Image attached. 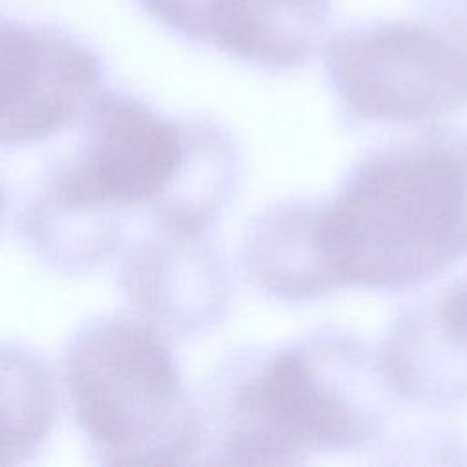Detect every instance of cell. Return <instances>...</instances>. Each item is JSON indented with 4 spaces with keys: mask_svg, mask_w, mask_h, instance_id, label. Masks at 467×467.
Returning <instances> with one entry per match:
<instances>
[{
    "mask_svg": "<svg viewBox=\"0 0 467 467\" xmlns=\"http://www.w3.org/2000/svg\"><path fill=\"white\" fill-rule=\"evenodd\" d=\"M398 401L421 410L467 403V275L405 308L378 347Z\"/></svg>",
    "mask_w": 467,
    "mask_h": 467,
    "instance_id": "9c48e42d",
    "label": "cell"
},
{
    "mask_svg": "<svg viewBox=\"0 0 467 467\" xmlns=\"http://www.w3.org/2000/svg\"><path fill=\"white\" fill-rule=\"evenodd\" d=\"M4 463L18 465L36 454L57 416V387L49 363L20 343L2 347Z\"/></svg>",
    "mask_w": 467,
    "mask_h": 467,
    "instance_id": "30bf717a",
    "label": "cell"
},
{
    "mask_svg": "<svg viewBox=\"0 0 467 467\" xmlns=\"http://www.w3.org/2000/svg\"><path fill=\"white\" fill-rule=\"evenodd\" d=\"M119 254L122 297L135 316L166 336H199L226 316L230 270L210 228L148 219Z\"/></svg>",
    "mask_w": 467,
    "mask_h": 467,
    "instance_id": "52a82bcc",
    "label": "cell"
},
{
    "mask_svg": "<svg viewBox=\"0 0 467 467\" xmlns=\"http://www.w3.org/2000/svg\"><path fill=\"white\" fill-rule=\"evenodd\" d=\"M0 82V146L16 151L78 126L106 88V64L64 27L2 18Z\"/></svg>",
    "mask_w": 467,
    "mask_h": 467,
    "instance_id": "8992f818",
    "label": "cell"
},
{
    "mask_svg": "<svg viewBox=\"0 0 467 467\" xmlns=\"http://www.w3.org/2000/svg\"><path fill=\"white\" fill-rule=\"evenodd\" d=\"M441 26L467 35V0H420Z\"/></svg>",
    "mask_w": 467,
    "mask_h": 467,
    "instance_id": "8fae6325",
    "label": "cell"
},
{
    "mask_svg": "<svg viewBox=\"0 0 467 467\" xmlns=\"http://www.w3.org/2000/svg\"><path fill=\"white\" fill-rule=\"evenodd\" d=\"M197 400L201 462L230 465L363 451L383 436L398 401L378 348L339 327L230 354Z\"/></svg>",
    "mask_w": 467,
    "mask_h": 467,
    "instance_id": "7a4b0ae2",
    "label": "cell"
},
{
    "mask_svg": "<svg viewBox=\"0 0 467 467\" xmlns=\"http://www.w3.org/2000/svg\"><path fill=\"white\" fill-rule=\"evenodd\" d=\"M60 378L75 423L102 465L201 462L199 400L168 336L139 316L102 314L62 350Z\"/></svg>",
    "mask_w": 467,
    "mask_h": 467,
    "instance_id": "277c9868",
    "label": "cell"
},
{
    "mask_svg": "<svg viewBox=\"0 0 467 467\" xmlns=\"http://www.w3.org/2000/svg\"><path fill=\"white\" fill-rule=\"evenodd\" d=\"M332 292H401L467 257V131L431 128L363 153L308 197Z\"/></svg>",
    "mask_w": 467,
    "mask_h": 467,
    "instance_id": "3957f363",
    "label": "cell"
},
{
    "mask_svg": "<svg viewBox=\"0 0 467 467\" xmlns=\"http://www.w3.org/2000/svg\"><path fill=\"white\" fill-rule=\"evenodd\" d=\"M323 71L354 128L432 122L467 109V35L438 22L374 20L328 35Z\"/></svg>",
    "mask_w": 467,
    "mask_h": 467,
    "instance_id": "5b68a950",
    "label": "cell"
},
{
    "mask_svg": "<svg viewBox=\"0 0 467 467\" xmlns=\"http://www.w3.org/2000/svg\"><path fill=\"white\" fill-rule=\"evenodd\" d=\"M239 175V148L219 122L166 115L106 86L80 119L75 148L47 166L13 224L44 265L89 272L120 252L128 219L212 228Z\"/></svg>",
    "mask_w": 467,
    "mask_h": 467,
    "instance_id": "6da1fadb",
    "label": "cell"
},
{
    "mask_svg": "<svg viewBox=\"0 0 467 467\" xmlns=\"http://www.w3.org/2000/svg\"><path fill=\"white\" fill-rule=\"evenodd\" d=\"M171 35L232 60L292 71L328 38L332 0H133Z\"/></svg>",
    "mask_w": 467,
    "mask_h": 467,
    "instance_id": "ba28073f",
    "label": "cell"
}]
</instances>
